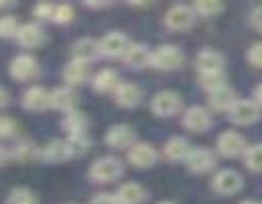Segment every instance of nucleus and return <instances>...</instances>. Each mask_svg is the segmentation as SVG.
<instances>
[{"label": "nucleus", "instance_id": "obj_1", "mask_svg": "<svg viewBox=\"0 0 262 204\" xmlns=\"http://www.w3.org/2000/svg\"><path fill=\"white\" fill-rule=\"evenodd\" d=\"M123 173V165L115 157H100L90 165V177L96 182H113Z\"/></svg>", "mask_w": 262, "mask_h": 204}, {"label": "nucleus", "instance_id": "obj_2", "mask_svg": "<svg viewBox=\"0 0 262 204\" xmlns=\"http://www.w3.org/2000/svg\"><path fill=\"white\" fill-rule=\"evenodd\" d=\"M184 61V55L174 45H162L151 53V65L158 69H176Z\"/></svg>", "mask_w": 262, "mask_h": 204}, {"label": "nucleus", "instance_id": "obj_3", "mask_svg": "<svg viewBox=\"0 0 262 204\" xmlns=\"http://www.w3.org/2000/svg\"><path fill=\"white\" fill-rule=\"evenodd\" d=\"M129 47H131V43L127 41V37L123 33H117V31L106 33L100 39V53L106 57H125Z\"/></svg>", "mask_w": 262, "mask_h": 204}, {"label": "nucleus", "instance_id": "obj_4", "mask_svg": "<svg viewBox=\"0 0 262 204\" xmlns=\"http://www.w3.org/2000/svg\"><path fill=\"white\" fill-rule=\"evenodd\" d=\"M192 22H194V10H192V6L174 4V6L166 12V24H168L170 29L182 31V29H188Z\"/></svg>", "mask_w": 262, "mask_h": 204}, {"label": "nucleus", "instance_id": "obj_5", "mask_svg": "<svg viewBox=\"0 0 262 204\" xmlns=\"http://www.w3.org/2000/svg\"><path fill=\"white\" fill-rule=\"evenodd\" d=\"M178 108H180V98H178V94H174L170 90L158 92L151 98V110L160 116H172Z\"/></svg>", "mask_w": 262, "mask_h": 204}, {"label": "nucleus", "instance_id": "obj_6", "mask_svg": "<svg viewBox=\"0 0 262 204\" xmlns=\"http://www.w3.org/2000/svg\"><path fill=\"white\" fill-rule=\"evenodd\" d=\"M72 155H74V149L68 141H51V143L43 145L39 151V157L43 161H49V163H59Z\"/></svg>", "mask_w": 262, "mask_h": 204}, {"label": "nucleus", "instance_id": "obj_7", "mask_svg": "<svg viewBox=\"0 0 262 204\" xmlns=\"http://www.w3.org/2000/svg\"><path fill=\"white\" fill-rule=\"evenodd\" d=\"M194 65L196 69L201 71V75H207V73H221L223 69V57L221 53L213 51V49H205L196 55L194 59Z\"/></svg>", "mask_w": 262, "mask_h": 204}, {"label": "nucleus", "instance_id": "obj_8", "mask_svg": "<svg viewBox=\"0 0 262 204\" xmlns=\"http://www.w3.org/2000/svg\"><path fill=\"white\" fill-rule=\"evenodd\" d=\"M260 104L258 102H252V100H237L231 110H229V116L233 122H239V124H248V122H254L258 118V108Z\"/></svg>", "mask_w": 262, "mask_h": 204}, {"label": "nucleus", "instance_id": "obj_9", "mask_svg": "<svg viewBox=\"0 0 262 204\" xmlns=\"http://www.w3.org/2000/svg\"><path fill=\"white\" fill-rule=\"evenodd\" d=\"M217 149L225 155V157H235L242 151H246V143L242 139V135L233 133V131H225L223 135H219L217 139Z\"/></svg>", "mask_w": 262, "mask_h": 204}, {"label": "nucleus", "instance_id": "obj_10", "mask_svg": "<svg viewBox=\"0 0 262 204\" xmlns=\"http://www.w3.org/2000/svg\"><path fill=\"white\" fill-rule=\"evenodd\" d=\"M213 188L219 194H233V192H237L242 188V177L233 169H221L213 177Z\"/></svg>", "mask_w": 262, "mask_h": 204}, {"label": "nucleus", "instance_id": "obj_11", "mask_svg": "<svg viewBox=\"0 0 262 204\" xmlns=\"http://www.w3.org/2000/svg\"><path fill=\"white\" fill-rule=\"evenodd\" d=\"M182 122H184L186 129L201 133V131L209 129V124H211V116H209V112H207L203 106H190V108L184 112Z\"/></svg>", "mask_w": 262, "mask_h": 204}, {"label": "nucleus", "instance_id": "obj_12", "mask_svg": "<svg viewBox=\"0 0 262 204\" xmlns=\"http://www.w3.org/2000/svg\"><path fill=\"white\" fill-rule=\"evenodd\" d=\"M186 165H188V169H192L196 173L209 171L215 165V155L209 149H190V153L186 157Z\"/></svg>", "mask_w": 262, "mask_h": 204}, {"label": "nucleus", "instance_id": "obj_13", "mask_svg": "<svg viewBox=\"0 0 262 204\" xmlns=\"http://www.w3.org/2000/svg\"><path fill=\"white\" fill-rule=\"evenodd\" d=\"M37 73V61L31 55H18L10 63V75L14 80H31Z\"/></svg>", "mask_w": 262, "mask_h": 204}, {"label": "nucleus", "instance_id": "obj_14", "mask_svg": "<svg viewBox=\"0 0 262 204\" xmlns=\"http://www.w3.org/2000/svg\"><path fill=\"white\" fill-rule=\"evenodd\" d=\"M127 157H129V161H131L133 165H137V167H147V165H151V163L156 161L158 155H156V149H154L151 145H147V143H135V145H131Z\"/></svg>", "mask_w": 262, "mask_h": 204}, {"label": "nucleus", "instance_id": "obj_15", "mask_svg": "<svg viewBox=\"0 0 262 204\" xmlns=\"http://www.w3.org/2000/svg\"><path fill=\"white\" fill-rule=\"evenodd\" d=\"M23 104L29 110H43V108H47L51 104V94H47V90L41 88V86H33V88H29L25 92Z\"/></svg>", "mask_w": 262, "mask_h": 204}, {"label": "nucleus", "instance_id": "obj_16", "mask_svg": "<svg viewBox=\"0 0 262 204\" xmlns=\"http://www.w3.org/2000/svg\"><path fill=\"white\" fill-rule=\"evenodd\" d=\"M133 141H135V133L127 124H115L106 131V143L113 145V147H119V149L129 147Z\"/></svg>", "mask_w": 262, "mask_h": 204}, {"label": "nucleus", "instance_id": "obj_17", "mask_svg": "<svg viewBox=\"0 0 262 204\" xmlns=\"http://www.w3.org/2000/svg\"><path fill=\"white\" fill-rule=\"evenodd\" d=\"M235 94L231 88L227 86H221L213 92H209V104L215 108V110H231V106L235 104Z\"/></svg>", "mask_w": 262, "mask_h": 204}, {"label": "nucleus", "instance_id": "obj_18", "mask_svg": "<svg viewBox=\"0 0 262 204\" xmlns=\"http://www.w3.org/2000/svg\"><path fill=\"white\" fill-rule=\"evenodd\" d=\"M100 53V43L90 39V37H84L80 41L74 43V57L80 59V61H92L96 55Z\"/></svg>", "mask_w": 262, "mask_h": 204}, {"label": "nucleus", "instance_id": "obj_19", "mask_svg": "<svg viewBox=\"0 0 262 204\" xmlns=\"http://www.w3.org/2000/svg\"><path fill=\"white\" fill-rule=\"evenodd\" d=\"M115 196H117L119 204H141L143 198H145V192H143V188H141L139 184L129 182V184H123V186L117 190Z\"/></svg>", "mask_w": 262, "mask_h": 204}, {"label": "nucleus", "instance_id": "obj_20", "mask_svg": "<svg viewBox=\"0 0 262 204\" xmlns=\"http://www.w3.org/2000/svg\"><path fill=\"white\" fill-rule=\"evenodd\" d=\"M16 37H18V43H20L23 47H37V45H41L43 39H45L41 27H39V24H33V22L23 24V27L18 29V35H16Z\"/></svg>", "mask_w": 262, "mask_h": 204}, {"label": "nucleus", "instance_id": "obj_21", "mask_svg": "<svg viewBox=\"0 0 262 204\" xmlns=\"http://www.w3.org/2000/svg\"><path fill=\"white\" fill-rule=\"evenodd\" d=\"M123 59H125L127 65L143 67V65H147V63L151 61V53H149L143 45H139V43H131V47L127 49V53H125Z\"/></svg>", "mask_w": 262, "mask_h": 204}, {"label": "nucleus", "instance_id": "obj_22", "mask_svg": "<svg viewBox=\"0 0 262 204\" xmlns=\"http://www.w3.org/2000/svg\"><path fill=\"white\" fill-rule=\"evenodd\" d=\"M115 96H117V102L121 106H135L141 98V90L135 86V84H119V88L115 90Z\"/></svg>", "mask_w": 262, "mask_h": 204}, {"label": "nucleus", "instance_id": "obj_23", "mask_svg": "<svg viewBox=\"0 0 262 204\" xmlns=\"http://www.w3.org/2000/svg\"><path fill=\"white\" fill-rule=\"evenodd\" d=\"M164 153H166V157H168V159H172V161L186 159V157H188V153H190L188 141H186V139H182V137H174V139H170V141L166 143Z\"/></svg>", "mask_w": 262, "mask_h": 204}, {"label": "nucleus", "instance_id": "obj_24", "mask_svg": "<svg viewBox=\"0 0 262 204\" xmlns=\"http://www.w3.org/2000/svg\"><path fill=\"white\" fill-rule=\"evenodd\" d=\"M119 88V75L115 69H102L94 75V90L98 92H111Z\"/></svg>", "mask_w": 262, "mask_h": 204}, {"label": "nucleus", "instance_id": "obj_25", "mask_svg": "<svg viewBox=\"0 0 262 204\" xmlns=\"http://www.w3.org/2000/svg\"><path fill=\"white\" fill-rule=\"evenodd\" d=\"M63 78L70 84H82L88 78V65H86V61L74 59L72 63H68V67L63 69Z\"/></svg>", "mask_w": 262, "mask_h": 204}, {"label": "nucleus", "instance_id": "obj_26", "mask_svg": "<svg viewBox=\"0 0 262 204\" xmlns=\"http://www.w3.org/2000/svg\"><path fill=\"white\" fill-rule=\"evenodd\" d=\"M74 100H76V94L70 90V88H55L51 92V106L53 108H59V110H68L74 106Z\"/></svg>", "mask_w": 262, "mask_h": 204}, {"label": "nucleus", "instance_id": "obj_27", "mask_svg": "<svg viewBox=\"0 0 262 204\" xmlns=\"http://www.w3.org/2000/svg\"><path fill=\"white\" fill-rule=\"evenodd\" d=\"M63 126L70 131V135L86 133V118H84V114H80L76 110H70L63 118Z\"/></svg>", "mask_w": 262, "mask_h": 204}, {"label": "nucleus", "instance_id": "obj_28", "mask_svg": "<svg viewBox=\"0 0 262 204\" xmlns=\"http://www.w3.org/2000/svg\"><path fill=\"white\" fill-rule=\"evenodd\" d=\"M246 165L252 171H262V145H252L246 151Z\"/></svg>", "mask_w": 262, "mask_h": 204}, {"label": "nucleus", "instance_id": "obj_29", "mask_svg": "<svg viewBox=\"0 0 262 204\" xmlns=\"http://www.w3.org/2000/svg\"><path fill=\"white\" fill-rule=\"evenodd\" d=\"M192 10L203 14V16H211V14H217L223 10V4L221 2H215V0H199L192 4Z\"/></svg>", "mask_w": 262, "mask_h": 204}, {"label": "nucleus", "instance_id": "obj_30", "mask_svg": "<svg viewBox=\"0 0 262 204\" xmlns=\"http://www.w3.org/2000/svg\"><path fill=\"white\" fill-rule=\"evenodd\" d=\"M8 204H37V200H35L33 192H29L27 188H16L10 192Z\"/></svg>", "mask_w": 262, "mask_h": 204}, {"label": "nucleus", "instance_id": "obj_31", "mask_svg": "<svg viewBox=\"0 0 262 204\" xmlns=\"http://www.w3.org/2000/svg\"><path fill=\"white\" fill-rule=\"evenodd\" d=\"M0 33H2V37H12V35H18L16 18H12L10 14H6V16L0 20Z\"/></svg>", "mask_w": 262, "mask_h": 204}, {"label": "nucleus", "instance_id": "obj_32", "mask_svg": "<svg viewBox=\"0 0 262 204\" xmlns=\"http://www.w3.org/2000/svg\"><path fill=\"white\" fill-rule=\"evenodd\" d=\"M201 82H203V86H205L209 92H213V90L225 86V84H223V73H207V75H201Z\"/></svg>", "mask_w": 262, "mask_h": 204}, {"label": "nucleus", "instance_id": "obj_33", "mask_svg": "<svg viewBox=\"0 0 262 204\" xmlns=\"http://www.w3.org/2000/svg\"><path fill=\"white\" fill-rule=\"evenodd\" d=\"M72 16H74L72 6H68V4H59V6H55L53 20H57V22H70V20H72Z\"/></svg>", "mask_w": 262, "mask_h": 204}, {"label": "nucleus", "instance_id": "obj_34", "mask_svg": "<svg viewBox=\"0 0 262 204\" xmlns=\"http://www.w3.org/2000/svg\"><path fill=\"white\" fill-rule=\"evenodd\" d=\"M248 61L256 67H262V43H254L248 51Z\"/></svg>", "mask_w": 262, "mask_h": 204}, {"label": "nucleus", "instance_id": "obj_35", "mask_svg": "<svg viewBox=\"0 0 262 204\" xmlns=\"http://www.w3.org/2000/svg\"><path fill=\"white\" fill-rule=\"evenodd\" d=\"M14 131H16V122L10 118V116H2V120H0V133H2V137H10V135H14Z\"/></svg>", "mask_w": 262, "mask_h": 204}, {"label": "nucleus", "instance_id": "obj_36", "mask_svg": "<svg viewBox=\"0 0 262 204\" xmlns=\"http://www.w3.org/2000/svg\"><path fill=\"white\" fill-rule=\"evenodd\" d=\"M53 12H55V6H51V4H37L35 6V14L39 18H53Z\"/></svg>", "mask_w": 262, "mask_h": 204}, {"label": "nucleus", "instance_id": "obj_37", "mask_svg": "<svg viewBox=\"0 0 262 204\" xmlns=\"http://www.w3.org/2000/svg\"><path fill=\"white\" fill-rule=\"evenodd\" d=\"M90 204H119V200H117V196H113V194H98V196L92 198Z\"/></svg>", "mask_w": 262, "mask_h": 204}, {"label": "nucleus", "instance_id": "obj_38", "mask_svg": "<svg viewBox=\"0 0 262 204\" xmlns=\"http://www.w3.org/2000/svg\"><path fill=\"white\" fill-rule=\"evenodd\" d=\"M250 16H252V24H254L258 31H262V6H256Z\"/></svg>", "mask_w": 262, "mask_h": 204}, {"label": "nucleus", "instance_id": "obj_39", "mask_svg": "<svg viewBox=\"0 0 262 204\" xmlns=\"http://www.w3.org/2000/svg\"><path fill=\"white\" fill-rule=\"evenodd\" d=\"M254 96H256V102H258V104H262V84H260V86H256Z\"/></svg>", "mask_w": 262, "mask_h": 204}, {"label": "nucleus", "instance_id": "obj_40", "mask_svg": "<svg viewBox=\"0 0 262 204\" xmlns=\"http://www.w3.org/2000/svg\"><path fill=\"white\" fill-rule=\"evenodd\" d=\"M8 104V92H6V88H2V106H6Z\"/></svg>", "mask_w": 262, "mask_h": 204}, {"label": "nucleus", "instance_id": "obj_41", "mask_svg": "<svg viewBox=\"0 0 262 204\" xmlns=\"http://www.w3.org/2000/svg\"><path fill=\"white\" fill-rule=\"evenodd\" d=\"M242 204H258V202H254V200H246V202H242Z\"/></svg>", "mask_w": 262, "mask_h": 204}, {"label": "nucleus", "instance_id": "obj_42", "mask_svg": "<svg viewBox=\"0 0 262 204\" xmlns=\"http://www.w3.org/2000/svg\"><path fill=\"white\" fill-rule=\"evenodd\" d=\"M160 204H174V202H160Z\"/></svg>", "mask_w": 262, "mask_h": 204}]
</instances>
